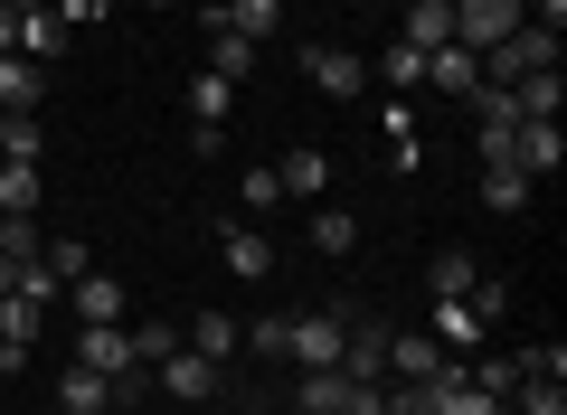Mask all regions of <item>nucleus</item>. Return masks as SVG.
I'll list each match as a JSON object with an SVG mask.
<instances>
[{
  "label": "nucleus",
  "mask_w": 567,
  "mask_h": 415,
  "mask_svg": "<svg viewBox=\"0 0 567 415\" xmlns=\"http://www.w3.org/2000/svg\"><path fill=\"white\" fill-rule=\"evenodd\" d=\"M39 331H48V302L0 293V340H10V350H39Z\"/></svg>",
  "instance_id": "21"
},
{
  "label": "nucleus",
  "mask_w": 567,
  "mask_h": 415,
  "mask_svg": "<svg viewBox=\"0 0 567 415\" xmlns=\"http://www.w3.org/2000/svg\"><path fill=\"white\" fill-rule=\"evenodd\" d=\"M425 415H511V406L473 387V377H464V359H445V369L425 377Z\"/></svg>",
  "instance_id": "5"
},
{
  "label": "nucleus",
  "mask_w": 567,
  "mask_h": 415,
  "mask_svg": "<svg viewBox=\"0 0 567 415\" xmlns=\"http://www.w3.org/2000/svg\"><path fill=\"white\" fill-rule=\"evenodd\" d=\"M284 359H303V369H341V312H293V321H284Z\"/></svg>",
  "instance_id": "4"
},
{
  "label": "nucleus",
  "mask_w": 567,
  "mask_h": 415,
  "mask_svg": "<svg viewBox=\"0 0 567 415\" xmlns=\"http://www.w3.org/2000/svg\"><path fill=\"white\" fill-rule=\"evenodd\" d=\"M39 264H48L58 283H76V274H85V246H76V237H48V246H39Z\"/></svg>",
  "instance_id": "35"
},
{
  "label": "nucleus",
  "mask_w": 567,
  "mask_h": 415,
  "mask_svg": "<svg viewBox=\"0 0 567 415\" xmlns=\"http://www.w3.org/2000/svg\"><path fill=\"white\" fill-rule=\"evenodd\" d=\"M558 160H567V133H558V123H520L511 170H520V179H558Z\"/></svg>",
  "instance_id": "10"
},
{
  "label": "nucleus",
  "mask_w": 567,
  "mask_h": 415,
  "mask_svg": "<svg viewBox=\"0 0 567 415\" xmlns=\"http://www.w3.org/2000/svg\"><path fill=\"white\" fill-rule=\"evenodd\" d=\"M20 359H29V350H10V340H0V377H20Z\"/></svg>",
  "instance_id": "38"
},
{
  "label": "nucleus",
  "mask_w": 567,
  "mask_h": 415,
  "mask_svg": "<svg viewBox=\"0 0 567 415\" xmlns=\"http://www.w3.org/2000/svg\"><path fill=\"white\" fill-rule=\"evenodd\" d=\"M123 331H133V359H152V369L181 350V340H171V321H123Z\"/></svg>",
  "instance_id": "34"
},
{
  "label": "nucleus",
  "mask_w": 567,
  "mask_h": 415,
  "mask_svg": "<svg viewBox=\"0 0 567 415\" xmlns=\"http://www.w3.org/2000/svg\"><path fill=\"white\" fill-rule=\"evenodd\" d=\"M246 66H256V48H246L237 29H208V76H227V85H246Z\"/></svg>",
  "instance_id": "24"
},
{
  "label": "nucleus",
  "mask_w": 567,
  "mask_h": 415,
  "mask_svg": "<svg viewBox=\"0 0 567 415\" xmlns=\"http://www.w3.org/2000/svg\"><path fill=\"white\" fill-rule=\"evenodd\" d=\"M275 179H284V198H322V179H331V160L312 152V142H293V152L275 160Z\"/></svg>",
  "instance_id": "19"
},
{
  "label": "nucleus",
  "mask_w": 567,
  "mask_h": 415,
  "mask_svg": "<svg viewBox=\"0 0 567 415\" xmlns=\"http://www.w3.org/2000/svg\"><path fill=\"white\" fill-rule=\"evenodd\" d=\"M464 377H473L483 396H502V406H511V387H520V350H511V359H464Z\"/></svg>",
  "instance_id": "27"
},
{
  "label": "nucleus",
  "mask_w": 567,
  "mask_h": 415,
  "mask_svg": "<svg viewBox=\"0 0 567 415\" xmlns=\"http://www.w3.org/2000/svg\"><path fill=\"white\" fill-rule=\"evenodd\" d=\"M58 406H66V415H114V377H104V369H85V359H76V369L58 377Z\"/></svg>",
  "instance_id": "14"
},
{
  "label": "nucleus",
  "mask_w": 567,
  "mask_h": 415,
  "mask_svg": "<svg viewBox=\"0 0 567 415\" xmlns=\"http://www.w3.org/2000/svg\"><path fill=\"white\" fill-rule=\"evenodd\" d=\"M162 387L181 396V406H208V396H218V359H199V350L181 340V350L162 359Z\"/></svg>",
  "instance_id": "9"
},
{
  "label": "nucleus",
  "mask_w": 567,
  "mask_h": 415,
  "mask_svg": "<svg viewBox=\"0 0 567 415\" xmlns=\"http://www.w3.org/2000/svg\"><path fill=\"white\" fill-rule=\"evenodd\" d=\"M483 331H492V321L473 312L464 293H435V340H445V350H483Z\"/></svg>",
  "instance_id": "16"
},
{
  "label": "nucleus",
  "mask_w": 567,
  "mask_h": 415,
  "mask_svg": "<svg viewBox=\"0 0 567 415\" xmlns=\"http://www.w3.org/2000/svg\"><path fill=\"white\" fill-rule=\"evenodd\" d=\"M39 208V160H0V218H29Z\"/></svg>",
  "instance_id": "23"
},
{
  "label": "nucleus",
  "mask_w": 567,
  "mask_h": 415,
  "mask_svg": "<svg viewBox=\"0 0 567 415\" xmlns=\"http://www.w3.org/2000/svg\"><path fill=\"white\" fill-rule=\"evenodd\" d=\"M445 359H454V350H445L435 331H388V377H406V387H425Z\"/></svg>",
  "instance_id": "6"
},
{
  "label": "nucleus",
  "mask_w": 567,
  "mask_h": 415,
  "mask_svg": "<svg viewBox=\"0 0 567 415\" xmlns=\"http://www.w3.org/2000/svg\"><path fill=\"white\" fill-rule=\"evenodd\" d=\"M0 10H39V0H0Z\"/></svg>",
  "instance_id": "39"
},
{
  "label": "nucleus",
  "mask_w": 567,
  "mask_h": 415,
  "mask_svg": "<svg viewBox=\"0 0 567 415\" xmlns=\"http://www.w3.org/2000/svg\"><path fill=\"white\" fill-rule=\"evenodd\" d=\"M39 95H48L39 58H0V114H39Z\"/></svg>",
  "instance_id": "18"
},
{
  "label": "nucleus",
  "mask_w": 567,
  "mask_h": 415,
  "mask_svg": "<svg viewBox=\"0 0 567 415\" xmlns=\"http://www.w3.org/2000/svg\"><path fill=\"white\" fill-rule=\"evenodd\" d=\"M39 208H29V218H0V256H10V264H39Z\"/></svg>",
  "instance_id": "28"
},
{
  "label": "nucleus",
  "mask_w": 567,
  "mask_h": 415,
  "mask_svg": "<svg viewBox=\"0 0 567 415\" xmlns=\"http://www.w3.org/2000/svg\"><path fill=\"white\" fill-rule=\"evenodd\" d=\"M369 66H379V76L398 85V95H406V85H425V58H416V48H406V39H398V48H379V58H369Z\"/></svg>",
  "instance_id": "32"
},
{
  "label": "nucleus",
  "mask_w": 567,
  "mask_h": 415,
  "mask_svg": "<svg viewBox=\"0 0 567 415\" xmlns=\"http://www.w3.org/2000/svg\"><path fill=\"white\" fill-rule=\"evenodd\" d=\"M520 10H529L539 29H558V20H567V0H520Z\"/></svg>",
  "instance_id": "36"
},
{
  "label": "nucleus",
  "mask_w": 567,
  "mask_h": 415,
  "mask_svg": "<svg viewBox=\"0 0 567 415\" xmlns=\"http://www.w3.org/2000/svg\"><path fill=\"white\" fill-rule=\"evenodd\" d=\"M473 283H483V274H473V256H464V246H445V256L425 264V293H473Z\"/></svg>",
  "instance_id": "26"
},
{
  "label": "nucleus",
  "mask_w": 567,
  "mask_h": 415,
  "mask_svg": "<svg viewBox=\"0 0 567 415\" xmlns=\"http://www.w3.org/2000/svg\"><path fill=\"white\" fill-rule=\"evenodd\" d=\"M152 10H181V0H152Z\"/></svg>",
  "instance_id": "40"
},
{
  "label": "nucleus",
  "mask_w": 567,
  "mask_h": 415,
  "mask_svg": "<svg viewBox=\"0 0 567 415\" xmlns=\"http://www.w3.org/2000/svg\"><path fill=\"white\" fill-rule=\"evenodd\" d=\"M0 58H20V10H0Z\"/></svg>",
  "instance_id": "37"
},
{
  "label": "nucleus",
  "mask_w": 567,
  "mask_h": 415,
  "mask_svg": "<svg viewBox=\"0 0 567 415\" xmlns=\"http://www.w3.org/2000/svg\"><path fill=\"white\" fill-rule=\"evenodd\" d=\"M227 114H237V85L199 66V76H189V142H199V152H218V142H227Z\"/></svg>",
  "instance_id": "2"
},
{
  "label": "nucleus",
  "mask_w": 567,
  "mask_h": 415,
  "mask_svg": "<svg viewBox=\"0 0 567 415\" xmlns=\"http://www.w3.org/2000/svg\"><path fill=\"white\" fill-rule=\"evenodd\" d=\"M539 66H558V29H539V20H520L502 48H483V85H520Z\"/></svg>",
  "instance_id": "1"
},
{
  "label": "nucleus",
  "mask_w": 567,
  "mask_h": 415,
  "mask_svg": "<svg viewBox=\"0 0 567 415\" xmlns=\"http://www.w3.org/2000/svg\"><path fill=\"white\" fill-rule=\"evenodd\" d=\"M312 256H360V218L350 208H312Z\"/></svg>",
  "instance_id": "22"
},
{
  "label": "nucleus",
  "mask_w": 567,
  "mask_h": 415,
  "mask_svg": "<svg viewBox=\"0 0 567 415\" xmlns=\"http://www.w3.org/2000/svg\"><path fill=\"white\" fill-rule=\"evenodd\" d=\"M511 406H520V415H567V387H558V377H520Z\"/></svg>",
  "instance_id": "31"
},
{
  "label": "nucleus",
  "mask_w": 567,
  "mask_h": 415,
  "mask_svg": "<svg viewBox=\"0 0 567 415\" xmlns=\"http://www.w3.org/2000/svg\"><path fill=\"white\" fill-rule=\"evenodd\" d=\"M218 246H227V274H237V283H265V274H275V246H265L256 227H227Z\"/></svg>",
  "instance_id": "20"
},
{
  "label": "nucleus",
  "mask_w": 567,
  "mask_h": 415,
  "mask_svg": "<svg viewBox=\"0 0 567 415\" xmlns=\"http://www.w3.org/2000/svg\"><path fill=\"white\" fill-rule=\"evenodd\" d=\"M66 302H76V321H123V283H114V274H95V264L66 283Z\"/></svg>",
  "instance_id": "17"
},
{
  "label": "nucleus",
  "mask_w": 567,
  "mask_h": 415,
  "mask_svg": "<svg viewBox=\"0 0 567 415\" xmlns=\"http://www.w3.org/2000/svg\"><path fill=\"white\" fill-rule=\"evenodd\" d=\"M189 350L227 369V359H237V321H227V312H199V321H189Z\"/></svg>",
  "instance_id": "25"
},
{
  "label": "nucleus",
  "mask_w": 567,
  "mask_h": 415,
  "mask_svg": "<svg viewBox=\"0 0 567 415\" xmlns=\"http://www.w3.org/2000/svg\"><path fill=\"white\" fill-rule=\"evenodd\" d=\"M76 359H85V369H104V377H123V369H133V331H123V321H85Z\"/></svg>",
  "instance_id": "12"
},
{
  "label": "nucleus",
  "mask_w": 567,
  "mask_h": 415,
  "mask_svg": "<svg viewBox=\"0 0 567 415\" xmlns=\"http://www.w3.org/2000/svg\"><path fill=\"white\" fill-rule=\"evenodd\" d=\"M58 39H66V29H58V10H48V0H39V10H20V58H48Z\"/></svg>",
  "instance_id": "30"
},
{
  "label": "nucleus",
  "mask_w": 567,
  "mask_h": 415,
  "mask_svg": "<svg viewBox=\"0 0 567 415\" xmlns=\"http://www.w3.org/2000/svg\"><path fill=\"white\" fill-rule=\"evenodd\" d=\"M502 95H511V114H520V123H558V104H567V76H558V66H539V76L502 85Z\"/></svg>",
  "instance_id": "13"
},
{
  "label": "nucleus",
  "mask_w": 567,
  "mask_h": 415,
  "mask_svg": "<svg viewBox=\"0 0 567 415\" xmlns=\"http://www.w3.org/2000/svg\"><path fill=\"white\" fill-rule=\"evenodd\" d=\"M529 189L539 179H520V170H483V208H529Z\"/></svg>",
  "instance_id": "33"
},
{
  "label": "nucleus",
  "mask_w": 567,
  "mask_h": 415,
  "mask_svg": "<svg viewBox=\"0 0 567 415\" xmlns=\"http://www.w3.org/2000/svg\"><path fill=\"white\" fill-rule=\"evenodd\" d=\"M406 10V48H416V58H435V48L454 39V0H398Z\"/></svg>",
  "instance_id": "15"
},
{
  "label": "nucleus",
  "mask_w": 567,
  "mask_h": 415,
  "mask_svg": "<svg viewBox=\"0 0 567 415\" xmlns=\"http://www.w3.org/2000/svg\"><path fill=\"white\" fill-rule=\"evenodd\" d=\"M425 85H435L445 104H473V85H483V58H473L464 39H445L435 58H425Z\"/></svg>",
  "instance_id": "8"
},
{
  "label": "nucleus",
  "mask_w": 567,
  "mask_h": 415,
  "mask_svg": "<svg viewBox=\"0 0 567 415\" xmlns=\"http://www.w3.org/2000/svg\"><path fill=\"white\" fill-rule=\"evenodd\" d=\"M208 29H237L246 48H265L284 29V0H218V10H208Z\"/></svg>",
  "instance_id": "11"
},
{
  "label": "nucleus",
  "mask_w": 567,
  "mask_h": 415,
  "mask_svg": "<svg viewBox=\"0 0 567 415\" xmlns=\"http://www.w3.org/2000/svg\"><path fill=\"white\" fill-rule=\"evenodd\" d=\"M39 114H0V160H39Z\"/></svg>",
  "instance_id": "29"
},
{
  "label": "nucleus",
  "mask_w": 567,
  "mask_h": 415,
  "mask_svg": "<svg viewBox=\"0 0 567 415\" xmlns=\"http://www.w3.org/2000/svg\"><path fill=\"white\" fill-rule=\"evenodd\" d=\"M520 20H529L520 0H454V39H464L473 58H483V48H502V39H511Z\"/></svg>",
  "instance_id": "3"
},
{
  "label": "nucleus",
  "mask_w": 567,
  "mask_h": 415,
  "mask_svg": "<svg viewBox=\"0 0 567 415\" xmlns=\"http://www.w3.org/2000/svg\"><path fill=\"white\" fill-rule=\"evenodd\" d=\"M303 76L322 85V95H360V85H369V58H360V48H322V39H312V48H303Z\"/></svg>",
  "instance_id": "7"
}]
</instances>
